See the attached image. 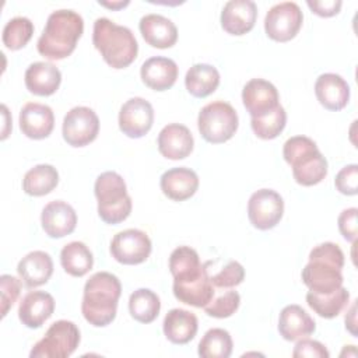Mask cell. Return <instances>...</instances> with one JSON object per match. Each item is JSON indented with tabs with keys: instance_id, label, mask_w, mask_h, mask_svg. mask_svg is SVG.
Listing matches in <instances>:
<instances>
[{
	"instance_id": "9",
	"label": "cell",
	"mask_w": 358,
	"mask_h": 358,
	"mask_svg": "<svg viewBox=\"0 0 358 358\" xmlns=\"http://www.w3.org/2000/svg\"><path fill=\"white\" fill-rule=\"evenodd\" d=\"M303 14L294 1H282L273 6L264 17L267 36L277 42H288L296 36L302 27Z\"/></svg>"
},
{
	"instance_id": "8",
	"label": "cell",
	"mask_w": 358,
	"mask_h": 358,
	"mask_svg": "<svg viewBox=\"0 0 358 358\" xmlns=\"http://www.w3.org/2000/svg\"><path fill=\"white\" fill-rule=\"evenodd\" d=\"M80 330L70 320H57L31 350V358H67L78 347Z\"/></svg>"
},
{
	"instance_id": "31",
	"label": "cell",
	"mask_w": 358,
	"mask_h": 358,
	"mask_svg": "<svg viewBox=\"0 0 358 358\" xmlns=\"http://www.w3.org/2000/svg\"><path fill=\"white\" fill-rule=\"evenodd\" d=\"M60 263L67 274L83 277L92 268L94 257L85 243L73 241L63 246L60 252Z\"/></svg>"
},
{
	"instance_id": "4",
	"label": "cell",
	"mask_w": 358,
	"mask_h": 358,
	"mask_svg": "<svg viewBox=\"0 0 358 358\" xmlns=\"http://www.w3.org/2000/svg\"><path fill=\"white\" fill-rule=\"evenodd\" d=\"M92 43L102 59L113 69L130 66L138 52L133 32L123 25H117L109 18L101 17L94 22Z\"/></svg>"
},
{
	"instance_id": "14",
	"label": "cell",
	"mask_w": 358,
	"mask_h": 358,
	"mask_svg": "<svg viewBox=\"0 0 358 358\" xmlns=\"http://www.w3.org/2000/svg\"><path fill=\"white\" fill-rule=\"evenodd\" d=\"M277 88L267 80L252 78L242 90V102L252 117H262L273 112L278 105Z\"/></svg>"
},
{
	"instance_id": "37",
	"label": "cell",
	"mask_w": 358,
	"mask_h": 358,
	"mask_svg": "<svg viewBox=\"0 0 358 358\" xmlns=\"http://www.w3.org/2000/svg\"><path fill=\"white\" fill-rule=\"evenodd\" d=\"M285 123H287V113L281 105H278L273 112L262 117H252L250 120L253 133L263 140L275 138L284 130Z\"/></svg>"
},
{
	"instance_id": "36",
	"label": "cell",
	"mask_w": 358,
	"mask_h": 358,
	"mask_svg": "<svg viewBox=\"0 0 358 358\" xmlns=\"http://www.w3.org/2000/svg\"><path fill=\"white\" fill-rule=\"evenodd\" d=\"M34 35V24L27 17H14L3 28V43L10 50L24 48Z\"/></svg>"
},
{
	"instance_id": "34",
	"label": "cell",
	"mask_w": 358,
	"mask_h": 358,
	"mask_svg": "<svg viewBox=\"0 0 358 358\" xmlns=\"http://www.w3.org/2000/svg\"><path fill=\"white\" fill-rule=\"evenodd\" d=\"M159 296L148 288H138L129 298L130 315L140 323L147 324L154 322L159 313Z\"/></svg>"
},
{
	"instance_id": "39",
	"label": "cell",
	"mask_w": 358,
	"mask_h": 358,
	"mask_svg": "<svg viewBox=\"0 0 358 358\" xmlns=\"http://www.w3.org/2000/svg\"><path fill=\"white\" fill-rule=\"evenodd\" d=\"M243 278H245V268L236 260H231L221 271L210 277L213 285L217 288L236 287L243 281Z\"/></svg>"
},
{
	"instance_id": "42",
	"label": "cell",
	"mask_w": 358,
	"mask_h": 358,
	"mask_svg": "<svg viewBox=\"0 0 358 358\" xmlns=\"http://www.w3.org/2000/svg\"><path fill=\"white\" fill-rule=\"evenodd\" d=\"M292 355L295 358H302V357H308V358H329V351L326 350V347L316 341V340H309V338H301L298 340Z\"/></svg>"
},
{
	"instance_id": "20",
	"label": "cell",
	"mask_w": 358,
	"mask_h": 358,
	"mask_svg": "<svg viewBox=\"0 0 358 358\" xmlns=\"http://www.w3.org/2000/svg\"><path fill=\"white\" fill-rule=\"evenodd\" d=\"M55 310V299L49 292L31 291L18 306V317L29 329L41 327Z\"/></svg>"
},
{
	"instance_id": "46",
	"label": "cell",
	"mask_w": 358,
	"mask_h": 358,
	"mask_svg": "<svg viewBox=\"0 0 358 358\" xmlns=\"http://www.w3.org/2000/svg\"><path fill=\"white\" fill-rule=\"evenodd\" d=\"M101 6H103V7H108V8H112V10H119V8H123V7H126L127 4H129V0H126V1H98Z\"/></svg>"
},
{
	"instance_id": "25",
	"label": "cell",
	"mask_w": 358,
	"mask_h": 358,
	"mask_svg": "<svg viewBox=\"0 0 358 358\" xmlns=\"http://www.w3.org/2000/svg\"><path fill=\"white\" fill-rule=\"evenodd\" d=\"M17 271L28 288H35L49 281L53 273V262L49 253L34 250L18 262Z\"/></svg>"
},
{
	"instance_id": "11",
	"label": "cell",
	"mask_w": 358,
	"mask_h": 358,
	"mask_svg": "<svg viewBox=\"0 0 358 358\" xmlns=\"http://www.w3.org/2000/svg\"><path fill=\"white\" fill-rule=\"evenodd\" d=\"M284 213L282 197L273 189L256 190L248 201V217L250 224L262 231L274 228Z\"/></svg>"
},
{
	"instance_id": "12",
	"label": "cell",
	"mask_w": 358,
	"mask_h": 358,
	"mask_svg": "<svg viewBox=\"0 0 358 358\" xmlns=\"http://www.w3.org/2000/svg\"><path fill=\"white\" fill-rule=\"evenodd\" d=\"M152 245L148 235L136 228L117 232L110 242L112 257L122 264H140L151 253Z\"/></svg>"
},
{
	"instance_id": "23",
	"label": "cell",
	"mask_w": 358,
	"mask_h": 358,
	"mask_svg": "<svg viewBox=\"0 0 358 358\" xmlns=\"http://www.w3.org/2000/svg\"><path fill=\"white\" fill-rule=\"evenodd\" d=\"M140 32L144 41L152 48L166 49L176 43V25L166 17L159 14H147L140 20Z\"/></svg>"
},
{
	"instance_id": "6",
	"label": "cell",
	"mask_w": 358,
	"mask_h": 358,
	"mask_svg": "<svg viewBox=\"0 0 358 358\" xmlns=\"http://www.w3.org/2000/svg\"><path fill=\"white\" fill-rule=\"evenodd\" d=\"M98 200V214L106 224H119L131 213V199L127 193L124 179L113 172L101 173L94 186Z\"/></svg>"
},
{
	"instance_id": "30",
	"label": "cell",
	"mask_w": 358,
	"mask_h": 358,
	"mask_svg": "<svg viewBox=\"0 0 358 358\" xmlns=\"http://www.w3.org/2000/svg\"><path fill=\"white\" fill-rule=\"evenodd\" d=\"M185 85L190 95L196 98H206L218 88L220 73L211 64H206V63L193 64L186 73Z\"/></svg>"
},
{
	"instance_id": "43",
	"label": "cell",
	"mask_w": 358,
	"mask_h": 358,
	"mask_svg": "<svg viewBox=\"0 0 358 358\" xmlns=\"http://www.w3.org/2000/svg\"><path fill=\"white\" fill-rule=\"evenodd\" d=\"M357 215H358V210L355 207L351 208H345L338 215V229L341 232V235L344 236L345 241L348 242H355L357 239Z\"/></svg>"
},
{
	"instance_id": "5",
	"label": "cell",
	"mask_w": 358,
	"mask_h": 358,
	"mask_svg": "<svg viewBox=\"0 0 358 358\" xmlns=\"http://www.w3.org/2000/svg\"><path fill=\"white\" fill-rule=\"evenodd\" d=\"M282 155L292 168L298 185L313 186L327 175V161L319 151L316 143L306 136L289 137L282 147Z\"/></svg>"
},
{
	"instance_id": "40",
	"label": "cell",
	"mask_w": 358,
	"mask_h": 358,
	"mask_svg": "<svg viewBox=\"0 0 358 358\" xmlns=\"http://www.w3.org/2000/svg\"><path fill=\"white\" fill-rule=\"evenodd\" d=\"M337 190L345 196H354L358 192V165L351 164L338 171L334 179Z\"/></svg>"
},
{
	"instance_id": "16",
	"label": "cell",
	"mask_w": 358,
	"mask_h": 358,
	"mask_svg": "<svg viewBox=\"0 0 358 358\" xmlns=\"http://www.w3.org/2000/svg\"><path fill=\"white\" fill-rule=\"evenodd\" d=\"M257 17L256 3L252 0H231L221 11V27L231 35H245L255 27Z\"/></svg>"
},
{
	"instance_id": "32",
	"label": "cell",
	"mask_w": 358,
	"mask_h": 358,
	"mask_svg": "<svg viewBox=\"0 0 358 358\" xmlns=\"http://www.w3.org/2000/svg\"><path fill=\"white\" fill-rule=\"evenodd\" d=\"M350 292L343 285L330 294H315L309 291L306 294V302L320 317L333 319L341 313L348 305Z\"/></svg>"
},
{
	"instance_id": "33",
	"label": "cell",
	"mask_w": 358,
	"mask_h": 358,
	"mask_svg": "<svg viewBox=\"0 0 358 358\" xmlns=\"http://www.w3.org/2000/svg\"><path fill=\"white\" fill-rule=\"evenodd\" d=\"M59 183V173L53 165L39 164L31 168L22 179V190L29 196H45Z\"/></svg>"
},
{
	"instance_id": "18",
	"label": "cell",
	"mask_w": 358,
	"mask_h": 358,
	"mask_svg": "<svg viewBox=\"0 0 358 358\" xmlns=\"http://www.w3.org/2000/svg\"><path fill=\"white\" fill-rule=\"evenodd\" d=\"M158 151L168 159H183L193 151L194 140L190 130L180 123H169L158 134Z\"/></svg>"
},
{
	"instance_id": "7",
	"label": "cell",
	"mask_w": 358,
	"mask_h": 358,
	"mask_svg": "<svg viewBox=\"0 0 358 358\" xmlns=\"http://www.w3.org/2000/svg\"><path fill=\"white\" fill-rule=\"evenodd\" d=\"M197 126L206 141L213 144L225 143L238 130V113L231 103L214 101L201 108Z\"/></svg>"
},
{
	"instance_id": "1",
	"label": "cell",
	"mask_w": 358,
	"mask_h": 358,
	"mask_svg": "<svg viewBox=\"0 0 358 358\" xmlns=\"http://www.w3.org/2000/svg\"><path fill=\"white\" fill-rule=\"evenodd\" d=\"M122 294L119 278L108 271H98L87 280L81 312L84 319L95 326L103 327L116 317L117 302Z\"/></svg>"
},
{
	"instance_id": "45",
	"label": "cell",
	"mask_w": 358,
	"mask_h": 358,
	"mask_svg": "<svg viewBox=\"0 0 358 358\" xmlns=\"http://www.w3.org/2000/svg\"><path fill=\"white\" fill-rule=\"evenodd\" d=\"M355 316H357V303L355 301L352 302L348 313L345 315V329L354 336L357 337V320H355Z\"/></svg>"
},
{
	"instance_id": "38",
	"label": "cell",
	"mask_w": 358,
	"mask_h": 358,
	"mask_svg": "<svg viewBox=\"0 0 358 358\" xmlns=\"http://www.w3.org/2000/svg\"><path fill=\"white\" fill-rule=\"evenodd\" d=\"M239 303L241 295L236 291H227L215 299H211V302L204 306V310L208 316L224 319L232 316L238 310Z\"/></svg>"
},
{
	"instance_id": "27",
	"label": "cell",
	"mask_w": 358,
	"mask_h": 358,
	"mask_svg": "<svg viewBox=\"0 0 358 358\" xmlns=\"http://www.w3.org/2000/svg\"><path fill=\"white\" fill-rule=\"evenodd\" d=\"M208 263H201L199 253L190 246H179L169 256V270L173 282H187L199 278Z\"/></svg>"
},
{
	"instance_id": "22",
	"label": "cell",
	"mask_w": 358,
	"mask_h": 358,
	"mask_svg": "<svg viewBox=\"0 0 358 358\" xmlns=\"http://www.w3.org/2000/svg\"><path fill=\"white\" fill-rule=\"evenodd\" d=\"M143 83L154 91L169 90L178 78V64L164 56L147 59L140 69Z\"/></svg>"
},
{
	"instance_id": "26",
	"label": "cell",
	"mask_w": 358,
	"mask_h": 358,
	"mask_svg": "<svg viewBox=\"0 0 358 358\" xmlns=\"http://www.w3.org/2000/svg\"><path fill=\"white\" fill-rule=\"evenodd\" d=\"M24 78L27 90L39 96L55 94L62 83L60 70L55 64L46 62H35L29 64Z\"/></svg>"
},
{
	"instance_id": "10",
	"label": "cell",
	"mask_w": 358,
	"mask_h": 358,
	"mask_svg": "<svg viewBox=\"0 0 358 358\" xmlns=\"http://www.w3.org/2000/svg\"><path fill=\"white\" fill-rule=\"evenodd\" d=\"M63 138L71 147H84L92 143L99 131V119L88 106L71 108L63 119Z\"/></svg>"
},
{
	"instance_id": "2",
	"label": "cell",
	"mask_w": 358,
	"mask_h": 358,
	"mask_svg": "<svg viewBox=\"0 0 358 358\" xmlns=\"http://www.w3.org/2000/svg\"><path fill=\"white\" fill-rule=\"evenodd\" d=\"M84 31L83 17L73 10H56L46 21L38 39V52L49 60H62L70 56Z\"/></svg>"
},
{
	"instance_id": "44",
	"label": "cell",
	"mask_w": 358,
	"mask_h": 358,
	"mask_svg": "<svg viewBox=\"0 0 358 358\" xmlns=\"http://www.w3.org/2000/svg\"><path fill=\"white\" fill-rule=\"evenodd\" d=\"M306 4L312 10V13L317 14L319 17L327 18V17H333V15L338 14L343 3L340 0H324V1L308 0Z\"/></svg>"
},
{
	"instance_id": "21",
	"label": "cell",
	"mask_w": 358,
	"mask_h": 358,
	"mask_svg": "<svg viewBox=\"0 0 358 358\" xmlns=\"http://www.w3.org/2000/svg\"><path fill=\"white\" fill-rule=\"evenodd\" d=\"M162 193L175 201L190 199L199 187L197 173L186 166L171 168L165 171L159 180Z\"/></svg>"
},
{
	"instance_id": "24",
	"label": "cell",
	"mask_w": 358,
	"mask_h": 358,
	"mask_svg": "<svg viewBox=\"0 0 358 358\" xmlns=\"http://www.w3.org/2000/svg\"><path fill=\"white\" fill-rule=\"evenodd\" d=\"M316 329L315 320L299 305H287L278 317V331L287 341H296L310 336Z\"/></svg>"
},
{
	"instance_id": "3",
	"label": "cell",
	"mask_w": 358,
	"mask_h": 358,
	"mask_svg": "<svg viewBox=\"0 0 358 358\" xmlns=\"http://www.w3.org/2000/svg\"><path fill=\"white\" fill-rule=\"evenodd\" d=\"M344 253L337 243L323 242L309 253L302 270L303 284L315 294H330L343 285Z\"/></svg>"
},
{
	"instance_id": "17",
	"label": "cell",
	"mask_w": 358,
	"mask_h": 358,
	"mask_svg": "<svg viewBox=\"0 0 358 358\" xmlns=\"http://www.w3.org/2000/svg\"><path fill=\"white\" fill-rule=\"evenodd\" d=\"M55 126V115L50 106L28 102L20 110V129L22 134L34 140L46 138Z\"/></svg>"
},
{
	"instance_id": "13",
	"label": "cell",
	"mask_w": 358,
	"mask_h": 358,
	"mask_svg": "<svg viewBox=\"0 0 358 358\" xmlns=\"http://www.w3.org/2000/svg\"><path fill=\"white\" fill-rule=\"evenodd\" d=\"M154 123L152 105L140 96L126 101L119 112V129L130 138L145 136Z\"/></svg>"
},
{
	"instance_id": "35",
	"label": "cell",
	"mask_w": 358,
	"mask_h": 358,
	"mask_svg": "<svg viewBox=\"0 0 358 358\" xmlns=\"http://www.w3.org/2000/svg\"><path fill=\"white\" fill-rule=\"evenodd\" d=\"M231 334L224 329H210L199 343V355L203 358H228L232 352Z\"/></svg>"
},
{
	"instance_id": "15",
	"label": "cell",
	"mask_w": 358,
	"mask_h": 358,
	"mask_svg": "<svg viewBox=\"0 0 358 358\" xmlns=\"http://www.w3.org/2000/svg\"><path fill=\"white\" fill-rule=\"evenodd\" d=\"M41 222L48 236L63 238L76 229L77 214L69 203L63 200H53L43 207Z\"/></svg>"
},
{
	"instance_id": "28",
	"label": "cell",
	"mask_w": 358,
	"mask_h": 358,
	"mask_svg": "<svg viewBox=\"0 0 358 358\" xmlns=\"http://www.w3.org/2000/svg\"><path fill=\"white\" fill-rule=\"evenodd\" d=\"M164 334L173 344H186L197 333L199 322L194 313L186 309H171L164 317Z\"/></svg>"
},
{
	"instance_id": "29",
	"label": "cell",
	"mask_w": 358,
	"mask_h": 358,
	"mask_svg": "<svg viewBox=\"0 0 358 358\" xmlns=\"http://www.w3.org/2000/svg\"><path fill=\"white\" fill-rule=\"evenodd\" d=\"M214 285L210 280L208 270H206L199 278L187 282H173V295L178 301L196 306L204 308L211 302L214 296Z\"/></svg>"
},
{
	"instance_id": "19",
	"label": "cell",
	"mask_w": 358,
	"mask_h": 358,
	"mask_svg": "<svg viewBox=\"0 0 358 358\" xmlns=\"http://www.w3.org/2000/svg\"><path fill=\"white\" fill-rule=\"evenodd\" d=\"M315 94L320 105L329 110H341L350 101V85L334 73L320 74L315 83Z\"/></svg>"
},
{
	"instance_id": "41",
	"label": "cell",
	"mask_w": 358,
	"mask_h": 358,
	"mask_svg": "<svg viewBox=\"0 0 358 358\" xmlns=\"http://www.w3.org/2000/svg\"><path fill=\"white\" fill-rule=\"evenodd\" d=\"M0 285H1V317H4L20 295L21 282L14 275L3 274L0 277Z\"/></svg>"
}]
</instances>
